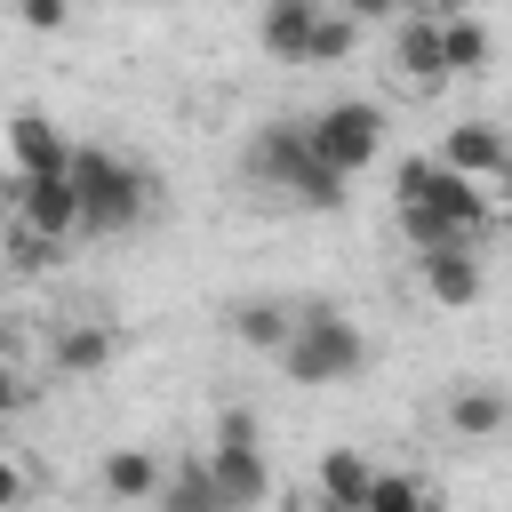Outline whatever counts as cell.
<instances>
[{
	"mask_svg": "<svg viewBox=\"0 0 512 512\" xmlns=\"http://www.w3.org/2000/svg\"><path fill=\"white\" fill-rule=\"evenodd\" d=\"M248 176H256V184H280V192L304 200V208H344V200H352V176H336V168L312 152L304 120H264V128L248 136Z\"/></svg>",
	"mask_w": 512,
	"mask_h": 512,
	"instance_id": "obj_1",
	"label": "cell"
},
{
	"mask_svg": "<svg viewBox=\"0 0 512 512\" xmlns=\"http://www.w3.org/2000/svg\"><path fill=\"white\" fill-rule=\"evenodd\" d=\"M280 368H288V384H344L368 368V336L344 304H296V336H288Z\"/></svg>",
	"mask_w": 512,
	"mask_h": 512,
	"instance_id": "obj_2",
	"label": "cell"
},
{
	"mask_svg": "<svg viewBox=\"0 0 512 512\" xmlns=\"http://www.w3.org/2000/svg\"><path fill=\"white\" fill-rule=\"evenodd\" d=\"M72 192H80L88 232H128V224H144V208H152L144 168L120 160V152H104V144H80V152H72Z\"/></svg>",
	"mask_w": 512,
	"mask_h": 512,
	"instance_id": "obj_3",
	"label": "cell"
},
{
	"mask_svg": "<svg viewBox=\"0 0 512 512\" xmlns=\"http://www.w3.org/2000/svg\"><path fill=\"white\" fill-rule=\"evenodd\" d=\"M208 472H216V488H224L232 512H256V504L272 496V464H264V424H256V408H224V416H216Z\"/></svg>",
	"mask_w": 512,
	"mask_h": 512,
	"instance_id": "obj_4",
	"label": "cell"
},
{
	"mask_svg": "<svg viewBox=\"0 0 512 512\" xmlns=\"http://www.w3.org/2000/svg\"><path fill=\"white\" fill-rule=\"evenodd\" d=\"M304 136H312V152H320L336 176H360V168L384 160V104L336 96V104H320V112L304 120Z\"/></svg>",
	"mask_w": 512,
	"mask_h": 512,
	"instance_id": "obj_5",
	"label": "cell"
},
{
	"mask_svg": "<svg viewBox=\"0 0 512 512\" xmlns=\"http://www.w3.org/2000/svg\"><path fill=\"white\" fill-rule=\"evenodd\" d=\"M0 208H16V232H32V240H80L88 232V216H80V192H72V176H0Z\"/></svg>",
	"mask_w": 512,
	"mask_h": 512,
	"instance_id": "obj_6",
	"label": "cell"
},
{
	"mask_svg": "<svg viewBox=\"0 0 512 512\" xmlns=\"http://www.w3.org/2000/svg\"><path fill=\"white\" fill-rule=\"evenodd\" d=\"M448 432L456 440H504L512 432V384H496V376L448 384Z\"/></svg>",
	"mask_w": 512,
	"mask_h": 512,
	"instance_id": "obj_7",
	"label": "cell"
},
{
	"mask_svg": "<svg viewBox=\"0 0 512 512\" xmlns=\"http://www.w3.org/2000/svg\"><path fill=\"white\" fill-rule=\"evenodd\" d=\"M72 152H80V144H72L48 112H16V120H8V168H16V176H72Z\"/></svg>",
	"mask_w": 512,
	"mask_h": 512,
	"instance_id": "obj_8",
	"label": "cell"
},
{
	"mask_svg": "<svg viewBox=\"0 0 512 512\" xmlns=\"http://www.w3.org/2000/svg\"><path fill=\"white\" fill-rule=\"evenodd\" d=\"M440 168H456V176L488 184V176H504V168H512V136H504L496 120H456V128L440 136Z\"/></svg>",
	"mask_w": 512,
	"mask_h": 512,
	"instance_id": "obj_9",
	"label": "cell"
},
{
	"mask_svg": "<svg viewBox=\"0 0 512 512\" xmlns=\"http://www.w3.org/2000/svg\"><path fill=\"white\" fill-rule=\"evenodd\" d=\"M320 8H328V0H264V16H256V48L280 56V64H304Z\"/></svg>",
	"mask_w": 512,
	"mask_h": 512,
	"instance_id": "obj_10",
	"label": "cell"
},
{
	"mask_svg": "<svg viewBox=\"0 0 512 512\" xmlns=\"http://www.w3.org/2000/svg\"><path fill=\"white\" fill-rule=\"evenodd\" d=\"M392 64H400L408 88H440V80H448L440 24H432V16H400V24H392Z\"/></svg>",
	"mask_w": 512,
	"mask_h": 512,
	"instance_id": "obj_11",
	"label": "cell"
},
{
	"mask_svg": "<svg viewBox=\"0 0 512 512\" xmlns=\"http://www.w3.org/2000/svg\"><path fill=\"white\" fill-rule=\"evenodd\" d=\"M368 488H376V464H368L360 448H320L312 496H320L328 512H360V504H368Z\"/></svg>",
	"mask_w": 512,
	"mask_h": 512,
	"instance_id": "obj_12",
	"label": "cell"
},
{
	"mask_svg": "<svg viewBox=\"0 0 512 512\" xmlns=\"http://www.w3.org/2000/svg\"><path fill=\"white\" fill-rule=\"evenodd\" d=\"M416 264H424V296H432V304H448V312L480 304V288H488V272H480V256H472V248H440V256H416Z\"/></svg>",
	"mask_w": 512,
	"mask_h": 512,
	"instance_id": "obj_13",
	"label": "cell"
},
{
	"mask_svg": "<svg viewBox=\"0 0 512 512\" xmlns=\"http://www.w3.org/2000/svg\"><path fill=\"white\" fill-rule=\"evenodd\" d=\"M104 496H120V504H160V488H168V464L152 456V448H104Z\"/></svg>",
	"mask_w": 512,
	"mask_h": 512,
	"instance_id": "obj_14",
	"label": "cell"
},
{
	"mask_svg": "<svg viewBox=\"0 0 512 512\" xmlns=\"http://www.w3.org/2000/svg\"><path fill=\"white\" fill-rule=\"evenodd\" d=\"M232 336L248 344V352H288V336H296V304H280V296H248L240 312H232Z\"/></svg>",
	"mask_w": 512,
	"mask_h": 512,
	"instance_id": "obj_15",
	"label": "cell"
},
{
	"mask_svg": "<svg viewBox=\"0 0 512 512\" xmlns=\"http://www.w3.org/2000/svg\"><path fill=\"white\" fill-rule=\"evenodd\" d=\"M112 352H120V336L104 320H64V336H56V368L64 376H104Z\"/></svg>",
	"mask_w": 512,
	"mask_h": 512,
	"instance_id": "obj_16",
	"label": "cell"
},
{
	"mask_svg": "<svg viewBox=\"0 0 512 512\" xmlns=\"http://www.w3.org/2000/svg\"><path fill=\"white\" fill-rule=\"evenodd\" d=\"M160 512H232V504H224V488H216V472H208V448H200V456H184V464H168Z\"/></svg>",
	"mask_w": 512,
	"mask_h": 512,
	"instance_id": "obj_17",
	"label": "cell"
},
{
	"mask_svg": "<svg viewBox=\"0 0 512 512\" xmlns=\"http://www.w3.org/2000/svg\"><path fill=\"white\" fill-rule=\"evenodd\" d=\"M440 56H448V80H464V72H488L496 40H488L480 16H448V24H440Z\"/></svg>",
	"mask_w": 512,
	"mask_h": 512,
	"instance_id": "obj_18",
	"label": "cell"
},
{
	"mask_svg": "<svg viewBox=\"0 0 512 512\" xmlns=\"http://www.w3.org/2000/svg\"><path fill=\"white\" fill-rule=\"evenodd\" d=\"M360 32H368V24H352V16L328 0V8H320V24H312V48H304V64H352Z\"/></svg>",
	"mask_w": 512,
	"mask_h": 512,
	"instance_id": "obj_19",
	"label": "cell"
},
{
	"mask_svg": "<svg viewBox=\"0 0 512 512\" xmlns=\"http://www.w3.org/2000/svg\"><path fill=\"white\" fill-rule=\"evenodd\" d=\"M400 232L416 240V256H440V248H472V232L440 208H400Z\"/></svg>",
	"mask_w": 512,
	"mask_h": 512,
	"instance_id": "obj_20",
	"label": "cell"
},
{
	"mask_svg": "<svg viewBox=\"0 0 512 512\" xmlns=\"http://www.w3.org/2000/svg\"><path fill=\"white\" fill-rule=\"evenodd\" d=\"M424 504H432V496H424L408 472H376V488H368V504H360V512H424Z\"/></svg>",
	"mask_w": 512,
	"mask_h": 512,
	"instance_id": "obj_21",
	"label": "cell"
},
{
	"mask_svg": "<svg viewBox=\"0 0 512 512\" xmlns=\"http://www.w3.org/2000/svg\"><path fill=\"white\" fill-rule=\"evenodd\" d=\"M16 24L24 32H64L72 24V0H16Z\"/></svg>",
	"mask_w": 512,
	"mask_h": 512,
	"instance_id": "obj_22",
	"label": "cell"
},
{
	"mask_svg": "<svg viewBox=\"0 0 512 512\" xmlns=\"http://www.w3.org/2000/svg\"><path fill=\"white\" fill-rule=\"evenodd\" d=\"M336 8H344L352 24H400V16H416L408 0H336Z\"/></svg>",
	"mask_w": 512,
	"mask_h": 512,
	"instance_id": "obj_23",
	"label": "cell"
},
{
	"mask_svg": "<svg viewBox=\"0 0 512 512\" xmlns=\"http://www.w3.org/2000/svg\"><path fill=\"white\" fill-rule=\"evenodd\" d=\"M24 400H32V384H24V368H16L8 352H0V416H16Z\"/></svg>",
	"mask_w": 512,
	"mask_h": 512,
	"instance_id": "obj_24",
	"label": "cell"
},
{
	"mask_svg": "<svg viewBox=\"0 0 512 512\" xmlns=\"http://www.w3.org/2000/svg\"><path fill=\"white\" fill-rule=\"evenodd\" d=\"M416 16H432V24H448V16H480V0H408Z\"/></svg>",
	"mask_w": 512,
	"mask_h": 512,
	"instance_id": "obj_25",
	"label": "cell"
},
{
	"mask_svg": "<svg viewBox=\"0 0 512 512\" xmlns=\"http://www.w3.org/2000/svg\"><path fill=\"white\" fill-rule=\"evenodd\" d=\"M16 504H24V464L0 456V512H16Z\"/></svg>",
	"mask_w": 512,
	"mask_h": 512,
	"instance_id": "obj_26",
	"label": "cell"
},
{
	"mask_svg": "<svg viewBox=\"0 0 512 512\" xmlns=\"http://www.w3.org/2000/svg\"><path fill=\"white\" fill-rule=\"evenodd\" d=\"M424 512H440V504H424Z\"/></svg>",
	"mask_w": 512,
	"mask_h": 512,
	"instance_id": "obj_27",
	"label": "cell"
}]
</instances>
